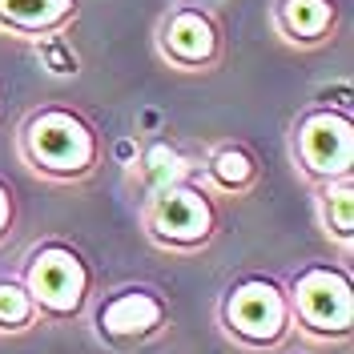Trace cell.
<instances>
[{"label":"cell","mask_w":354,"mask_h":354,"mask_svg":"<svg viewBox=\"0 0 354 354\" xmlns=\"http://www.w3.org/2000/svg\"><path fill=\"white\" fill-rule=\"evenodd\" d=\"M37 318V302L21 282H0V330H24Z\"/></svg>","instance_id":"obj_13"},{"label":"cell","mask_w":354,"mask_h":354,"mask_svg":"<svg viewBox=\"0 0 354 354\" xmlns=\"http://www.w3.org/2000/svg\"><path fill=\"white\" fill-rule=\"evenodd\" d=\"M298 161L310 177L322 181H338L351 177L354 165V137L351 121L334 117V113H314L298 125Z\"/></svg>","instance_id":"obj_6"},{"label":"cell","mask_w":354,"mask_h":354,"mask_svg":"<svg viewBox=\"0 0 354 354\" xmlns=\"http://www.w3.org/2000/svg\"><path fill=\"white\" fill-rule=\"evenodd\" d=\"M24 153L37 169L53 177H81L93 169L97 145H93V133L85 129V121H77L73 113L48 109L28 121Z\"/></svg>","instance_id":"obj_3"},{"label":"cell","mask_w":354,"mask_h":354,"mask_svg":"<svg viewBox=\"0 0 354 354\" xmlns=\"http://www.w3.org/2000/svg\"><path fill=\"white\" fill-rule=\"evenodd\" d=\"M221 322L234 338L245 346H278L290 334V298L286 290L270 278H245L225 294L221 302Z\"/></svg>","instance_id":"obj_1"},{"label":"cell","mask_w":354,"mask_h":354,"mask_svg":"<svg viewBox=\"0 0 354 354\" xmlns=\"http://www.w3.org/2000/svg\"><path fill=\"white\" fill-rule=\"evenodd\" d=\"M8 221H12V198H8V189L0 185V234L8 230Z\"/></svg>","instance_id":"obj_15"},{"label":"cell","mask_w":354,"mask_h":354,"mask_svg":"<svg viewBox=\"0 0 354 354\" xmlns=\"http://www.w3.org/2000/svg\"><path fill=\"white\" fill-rule=\"evenodd\" d=\"M165 48L185 65H201L214 57V24L198 12H177L165 28Z\"/></svg>","instance_id":"obj_8"},{"label":"cell","mask_w":354,"mask_h":354,"mask_svg":"<svg viewBox=\"0 0 354 354\" xmlns=\"http://www.w3.org/2000/svg\"><path fill=\"white\" fill-rule=\"evenodd\" d=\"M282 21H286V28L294 37L314 41V37L330 24V4H326V0H286Z\"/></svg>","instance_id":"obj_12"},{"label":"cell","mask_w":354,"mask_h":354,"mask_svg":"<svg viewBox=\"0 0 354 354\" xmlns=\"http://www.w3.org/2000/svg\"><path fill=\"white\" fill-rule=\"evenodd\" d=\"M145 181L153 185V189H165V185H177L181 177H185V161H181V153L177 149H169V145H153L149 153H145Z\"/></svg>","instance_id":"obj_14"},{"label":"cell","mask_w":354,"mask_h":354,"mask_svg":"<svg viewBox=\"0 0 354 354\" xmlns=\"http://www.w3.org/2000/svg\"><path fill=\"white\" fill-rule=\"evenodd\" d=\"M254 174H258V165H254V157L245 149H221L209 161V181L218 189H245L254 181Z\"/></svg>","instance_id":"obj_11"},{"label":"cell","mask_w":354,"mask_h":354,"mask_svg":"<svg viewBox=\"0 0 354 354\" xmlns=\"http://www.w3.org/2000/svg\"><path fill=\"white\" fill-rule=\"evenodd\" d=\"M322 221H326V234H334L342 245H351V238H354V189H351V177L326 181V194H322Z\"/></svg>","instance_id":"obj_9"},{"label":"cell","mask_w":354,"mask_h":354,"mask_svg":"<svg viewBox=\"0 0 354 354\" xmlns=\"http://www.w3.org/2000/svg\"><path fill=\"white\" fill-rule=\"evenodd\" d=\"M145 225L161 245L194 250V245L209 242V234H214V205L201 189H189L177 181V185L153 189V201L145 209Z\"/></svg>","instance_id":"obj_5"},{"label":"cell","mask_w":354,"mask_h":354,"mask_svg":"<svg viewBox=\"0 0 354 354\" xmlns=\"http://www.w3.org/2000/svg\"><path fill=\"white\" fill-rule=\"evenodd\" d=\"M290 314L302 322V330L318 338H346L354 322L351 278L334 266H310L290 286Z\"/></svg>","instance_id":"obj_2"},{"label":"cell","mask_w":354,"mask_h":354,"mask_svg":"<svg viewBox=\"0 0 354 354\" xmlns=\"http://www.w3.org/2000/svg\"><path fill=\"white\" fill-rule=\"evenodd\" d=\"M165 322V302L153 290H121L105 306L97 310V330L109 342H137L161 330Z\"/></svg>","instance_id":"obj_7"},{"label":"cell","mask_w":354,"mask_h":354,"mask_svg":"<svg viewBox=\"0 0 354 354\" xmlns=\"http://www.w3.org/2000/svg\"><path fill=\"white\" fill-rule=\"evenodd\" d=\"M24 290L32 294L37 310L53 318H68L85 306L88 270L68 245H44L24 266Z\"/></svg>","instance_id":"obj_4"},{"label":"cell","mask_w":354,"mask_h":354,"mask_svg":"<svg viewBox=\"0 0 354 354\" xmlns=\"http://www.w3.org/2000/svg\"><path fill=\"white\" fill-rule=\"evenodd\" d=\"M73 8V0H0V17L21 28H53Z\"/></svg>","instance_id":"obj_10"}]
</instances>
